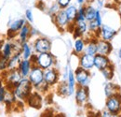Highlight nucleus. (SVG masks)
Returning a JSON list of instances; mask_svg holds the SVG:
<instances>
[{"label":"nucleus","mask_w":121,"mask_h":117,"mask_svg":"<svg viewBox=\"0 0 121 117\" xmlns=\"http://www.w3.org/2000/svg\"><path fill=\"white\" fill-rule=\"evenodd\" d=\"M34 91V86L28 78H22L20 83L13 89V93L16 96L18 100L26 101L31 94Z\"/></svg>","instance_id":"f257e3e1"},{"label":"nucleus","mask_w":121,"mask_h":117,"mask_svg":"<svg viewBox=\"0 0 121 117\" xmlns=\"http://www.w3.org/2000/svg\"><path fill=\"white\" fill-rule=\"evenodd\" d=\"M4 84L8 89L13 90L14 87L20 83V81L22 79V76L21 75L18 69H12V70H7L1 74Z\"/></svg>","instance_id":"f03ea898"},{"label":"nucleus","mask_w":121,"mask_h":117,"mask_svg":"<svg viewBox=\"0 0 121 117\" xmlns=\"http://www.w3.org/2000/svg\"><path fill=\"white\" fill-rule=\"evenodd\" d=\"M51 41L45 37H37L33 42V50L35 54L49 53L51 51Z\"/></svg>","instance_id":"7ed1b4c3"},{"label":"nucleus","mask_w":121,"mask_h":117,"mask_svg":"<svg viewBox=\"0 0 121 117\" xmlns=\"http://www.w3.org/2000/svg\"><path fill=\"white\" fill-rule=\"evenodd\" d=\"M55 63H56L55 56L50 52L37 54L36 66H38L39 68H41L44 70L49 68H53L55 66Z\"/></svg>","instance_id":"20e7f679"},{"label":"nucleus","mask_w":121,"mask_h":117,"mask_svg":"<svg viewBox=\"0 0 121 117\" xmlns=\"http://www.w3.org/2000/svg\"><path fill=\"white\" fill-rule=\"evenodd\" d=\"M75 78H76V85L78 86H89L91 83V74L90 70L84 69L81 67H77L74 70Z\"/></svg>","instance_id":"39448f33"},{"label":"nucleus","mask_w":121,"mask_h":117,"mask_svg":"<svg viewBox=\"0 0 121 117\" xmlns=\"http://www.w3.org/2000/svg\"><path fill=\"white\" fill-rule=\"evenodd\" d=\"M51 19H52L53 23L55 24V25L57 26V28L60 29V31L67 30L69 25L72 24V23H70L64 10H60L56 14H54L51 17Z\"/></svg>","instance_id":"423d86ee"},{"label":"nucleus","mask_w":121,"mask_h":117,"mask_svg":"<svg viewBox=\"0 0 121 117\" xmlns=\"http://www.w3.org/2000/svg\"><path fill=\"white\" fill-rule=\"evenodd\" d=\"M27 78L29 79V81L31 82L32 85L34 86V89H35L44 82V69H42L38 66L35 65V66H33Z\"/></svg>","instance_id":"0eeeda50"},{"label":"nucleus","mask_w":121,"mask_h":117,"mask_svg":"<svg viewBox=\"0 0 121 117\" xmlns=\"http://www.w3.org/2000/svg\"><path fill=\"white\" fill-rule=\"evenodd\" d=\"M26 20L24 18H19L16 19L14 21L10 22L9 24V28H8V32H7V37L9 39L13 40L17 37L19 31L22 29V27L26 24Z\"/></svg>","instance_id":"6e6552de"},{"label":"nucleus","mask_w":121,"mask_h":117,"mask_svg":"<svg viewBox=\"0 0 121 117\" xmlns=\"http://www.w3.org/2000/svg\"><path fill=\"white\" fill-rule=\"evenodd\" d=\"M106 110L114 114H120L121 113V96L117 94L116 96L107 98L105 102Z\"/></svg>","instance_id":"1a4fd4ad"},{"label":"nucleus","mask_w":121,"mask_h":117,"mask_svg":"<svg viewBox=\"0 0 121 117\" xmlns=\"http://www.w3.org/2000/svg\"><path fill=\"white\" fill-rule=\"evenodd\" d=\"M44 82L50 87L57 85L60 82V72L56 68H49L44 70Z\"/></svg>","instance_id":"9d476101"},{"label":"nucleus","mask_w":121,"mask_h":117,"mask_svg":"<svg viewBox=\"0 0 121 117\" xmlns=\"http://www.w3.org/2000/svg\"><path fill=\"white\" fill-rule=\"evenodd\" d=\"M117 30L113 28L110 25L103 24L100 27L99 31H98L97 39H104V40H106V41H111V40L114 39V38L117 36Z\"/></svg>","instance_id":"9b49d317"},{"label":"nucleus","mask_w":121,"mask_h":117,"mask_svg":"<svg viewBox=\"0 0 121 117\" xmlns=\"http://www.w3.org/2000/svg\"><path fill=\"white\" fill-rule=\"evenodd\" d=\"M90 98V91L88 86H78L76 85L75 91V98L78 106H84L88 102Z\"/></svg>","instance_id":"f8f14e48"},{"label":"nucleus","mask_w":121,"mask_h":117,"mask_svg":"<svg viewBox=\"0 0 121 117\" xmlns=\"http://www.w3.org/2000/svg\"><path fill=\"white\" fill-rule=\"evenodd\" d=\"M78 63H79V67L91 71L94 68V55L83 53L82 54L78 55Z\"/></svg>","instance_id":"ddd939ff"},{"label":"nucleus","mask_w":121,"mask_h":117,"mask_svg":"<svg viewBox=\"0 0 121 117\" xmlns=\"http://www.w3.org/2000/svg\"><path fill=\"white\" fill-rule=\"evenodd\" d=\"M111 65H112V62L108 56L99 54L94 55V68H97L98 70L102 71L103 69L108 68Z\"/></svg>","instance_id":"4468645a"},{"label":"nucleus","mask_w":121,"mask_h":117,"mask_svg":"<svg viewBox=\"0 0 121 117\" xmlns=\"http://www.w3.org/2000/svg\"><path fill=\"white\" fill-rule=\"evenodd\" d=\"M113 51V46L110 41H106L104 39H97V54L108 56Z\"/></svg>","instance_id":"2eb2a0df"},{"label":"nucleus","mask_w":121,"mask_h":117,"mask_svg":"<svg viewBox=\"0 0 121 117\" xmlns=\"http://www.w3.org/2000/svg\"><path fill=\"white\" fill-rule=\"evenodd\" d=\"M42 101H43V98L40 95V93H38L36 91H33V93L29 96V98L26 99L25 102L32 108L40 109L42 106Z\"/></svg>","instance_id":"dca6fc26"},{"label":"nucleus","mask_w":121,"mask_h":117,"mask_svg":"<svg viewBox=\"0 0 121 117\" xmlns=\"http://www.w3.org/2000/svg\"><path fill=\"white\" fill-rule=\"evenodd\" d=\"M31 29H32V25L29 23H26L22 29L19 31L18 35H17V40H19L21 43H24L26 41H28L31 38Z\"/></svg>","instance_id":"f3484780"},{"label":"nucleus","mask_w":121,"mask_h":117,"mask_svg":"<svg viewBox=\"0 0 121 117\" xmlns=\"http://www.w3.org/2000/svg\"><path fill=\"white\" fill-rule=\"evenodd\" d=\"M32 68H33V64L30 61V59H22L18 67V70L20 71L22 78H27Z\"/></svg>","instance_id":"a211bd4d"},{"label":"nucleus","mask_w":121,"mask_h":117,"mask_svg":"<svg viewBox=\"0 0 121 117\" xmlns=\"http://www.w3.org/2000/svg\"><path fill=\"white\" fill-rule=\"evenodd\" d=\"M117 94H120V87L116 84L115 83H112L109 81L104 85V95L106 98H110L113 96H116Z\"/></svg>","instance_id":"6ab92c4d"},{"label":"nucleus","mask_w":121,"mask_h":117,"mask_svg":"<svg viewBox=\"0 0 121 117\" xmlns=\"http://www.w3.org/2000/svg\"><path fill=\"white\" fill-rule=\"evenodd\" d=\"M97 38L92 37L89 39H86V47H85V51L84 53L91 54V55H95L97 54Z\"/></svg>","instance_id":"aec40b11"},{"label":"nucleus","mask_w":121,"mask_h":117,"mask_svg":"<svg viewBox=\"0 0 121 117\" xmlns=\"http://www.w3.org/2000/svg\"><path fill=\"white\" fill-rule=\"evenodd\" d=\"M17 101H18V99H17L16 96L14 95V93H13V90H10V89H8L7 88L3 103L7 107H12V106H14L16 103H17Z\"/></svg>","instance_id":"412c9836"},{"label":"nucleus","mask_w":121,"mask_h":117,"mask_svg":"<svg viewBox=\"0 0 121 117\" xmlns=\"http://www.w3.org/2000/svg\"><path fill=\"white\" fill-rule=\"evenodd\" d=\"M22 60V54L17 53L13 54L12 56L9 59V64H8V70H12V69H18V67Z\"/></svg>","instance_id":"4be33fe9"},{"label":"nucleus","mask_w":121,"mask_h":117,"mask_svg":"<svg viewBox=\"0 0 121 117\" xmlns=\"http://www.w3.org/2000/svg\"><path fill=\"white\" fill-rule=\"evenodd\" d=\"M1 54L3 57L7 59H9L12 54H13V44H12V40L10 41H7V42H4L2 48H1V51H0Z\"/></svg>","instance_id":"5701e85b"},{"label":"nucleus","mask_w":121,"mask_h":117,"mask_svg":"<svg viewBox=\"0 0 121 117\" xmlns=\"http://www.w3.org/2000/svg\"><path fill=\"white\" fill-rule=\"evenodd\" d=\"M86 47V39L84 38H77L74 42V54L80 55L84 53Z\"/></svg>","instance_id":"b1692460"},{"label":"nucleus","mask_w":121,"mask_h":117,"mask_svg":"<svg viewBox=\"0 0 121 117\" xmlns=\"http://www.w3.org/2000/svg\"><path fill=\"white\" fill-rule=\"evenodd\" d=\"M67 83H68V88H69V96H72L73 94H75V91H76V78H75V73L71 69V68H69V70H68Z\"/></svg>","instance_id":"393cba45"},{"label":"nucleus","mask_w":121,"mask_h":117,"mask_svg":"<svg viewBox=\"0 0 121 117\" xmlns=\"http://www.w3.org/2000/svg\"><path fill=\"white\" fill-rule=\"evenodd\" d=\"M96 11H97L96 7H94L93 5H91L90 3L86 4L85 5V18H86V21L87 22L93 21L94 18H95V15H96Z\"/></svg>","instance_id":"a878e982"},{"label":"nucleus","mask_w":121,"mask_h":117,"mask_svg":"<svg viewBox=\"0 0 121 117\" xmlns=\"http://www.w3.org/2000/svg\"><path fill=\"white\" fill-rule=\"evenodd\" d=\"M57 94L62 97H69V88H68V83L67 81H62V82H59V83L57 84Z\"/></svg>","instance_id":"bb28decb"},{"label":"nucleus","mask_w":121,"mask_h":117,"mask_svg":"<svg viewBox=\"0 0 121 117\" xmlns=\"http://www.w3.org/2000/svg\"><path fill=\"white\" fill-rule=\"evenodd\" d=\"M64 10H65V13L67 15L70 23H74L76 18V15H77L78 8L76 7V5H74V4H70Z\"/></svg>","instance_id":"cd10ccee"},{"label":"nucleus","mask_w":121,"mask_h":117,"mask_svg":"<svg viewBox=\"0 0 121 117\" xmlns=\"http://www.w3.org/2000/svg\"><path fill=\"white\" fill-rule=\"evenodd\" d=\"M33 54H34L33 47L28 41L22 43V59H30Z\"/></svg>","instance_id":"c85d7f7f"},{"label":"nucleus","mask_w":121,"mask_h":117,"mask_svg":"<svg viewBox=\"0 0 121 117\" xmlns=\"http://www.w3.org/2000/svg\"><path fill=\"white\" fill-rule=\"evenodd\" d=\"M101 72H102L104 78L105 79L106 81H111L113 79V77H114V66L113 65L109 66L108 68L103 69Z\"/></svg>","instance_id":"c756f323"},{"label":"nucleus","mask_w":121,"mask_h":117,"mask_svg":"<svg viewBox=\"0 0 121 117\" xmlns=\"http://www.w3.org/2000/svg\"><path fill=\"white\" fill-rule=\"evenodd\" d=\"M8 64H9V59L3 57L0 53V72L1 73L8 70Z\"/></svg>","instance_id":"7c9ffc66"},{"label":"nucleus","mask_w":121,"mask_h":117,"mask_svg":"<svg viewBox=\"0 0 121 117\" xmlns=\"http://www.w3.org/2000/svg\"><path fill=\"white\" fill-rule=\"evenodd\" d=\"M60 7L58 6V4L55 2L54 4H52L49 8H48V10H47V12H48V14L49 15L50 17H52L54 14H56L59 10H60Z\"/></svg>","instance_id":"2f4dec72"},{"label":"nucleus","mask_w":121,"mask_h":117,"mask_svg":"<svg viewBox=\"0 0 121 117\" xmlns=\"http://www.w3.org/2000/svg\"><path fill=\"white\" fill-rule=\"evenodd\" d=\"M24 19L26 20L27 23L32 24L34 23V15H33V11L30 9H27L25 10V13H24Z\"/></svg>","instance_id":"473e14b6"},{"label":"nucleus","mask_w":121,"mask_h":117,"mask_svg":"<svg viewBox=\"0 0 121 117\" xmlns=\"http://www.w3.org/2000/svg\"><path fill=\"white\" fill-rule=\"evenodd\" d=\"M71 2L72 0H56V3L58 4L60 10H65L71 4Z\"/></svg>","instance_id":"72a5a7b5"},{"label":"nucleus","mask_w":121,"mask_h":117,"mask_svg":"<svg viewBox=\"0 0 121 117\" xmlns=\"http://www.w3.org/2000/svg\"><path fill=\"white\" fill-rule=\"evenodd\" d=\"M94 21H95L100 26H102V25L104 24H103V16H102L101 10H97L96 15H95V18H94Z\"/></svg>","instance_id":"f704fd0d"},{"label":"nucleus","mask_w":121,"mask_h":117,"mask_svg":"<svg viewBox=\"0 0 121 117\" xmlns=\"http://www.w3.org/2000/svg\"><path fill=\"white\" fill-rule=\"evenodd\" d=\"M101 117H121V116L119 114H114V113H112V112H108L107 110H105V111H104L102 112Z\"/></svg>","instance_id":"c9c22d12"},{"label":"nucleus","mask_w":121,"mask_h":117,"mask_svg":"<svg viewBox=\"0 0 121 117\" xmlns=\"http://www.w3.org/2000/svg\"><path fill=\"white\" fill-rule=\"evenodd\" d=\"M7 87L5 84H3L0 88V103H3L4 101V97H5V93H6Z\"/></svg>","instance_id":"e433bc0d"},{"label":"nucleus","mask_w":121,"mask_h":117,"mask_svg":"<svg viewBox=\"0 0 121 117\" xmlns=\"http://www.w3.org/2000/svg\"><path fill=\"white\" fill-rule=\"evenodd\" d=\"M37 34H38V31L35 29V28L32 27V29H31V38H32V37H35V36H36Z\"/></svg>","instance_id":"4c0bfd02"},{"label":"nucleus","mask_w":121,"mask_h":117,"mask_svg":"<svg viewBox=\"0 0 121 117\" xmlns=\"http://www.w3.org/2000/svg\"><path fill=\"white\" fill-rule=\"evenodd\" d=\"M41 117H54V114L52 112H45Z\"/></svg>","instance_id":"58836bf2"},{"label":"nucleus","mask_w":121,"mask_h":117,"mask_svg":"<svg viewBox=\"0 0 121 117\" xmlns=\"http://www.w3.org/2000/svg\"><path fill=\"white\" fill-rule=\"evenodd\" d=\"M76 4L78 5V6H84V5H86L85 3H86V0H76Z\"/></svg>","instance_id":"ea45409f"},{"label":"nucleus","mask_w":121,"mask_h":117,"mask_svg":"<svg viewBox=\"0 0 121 117\" xmlns=\"http://www.w3.org/2000/svg\"><path fill=\"white\" fill-rule=\"evenodd\" d=\"M4 84V81H3V78H2V76H1V74H0V88L1 86Z\"/></svg>","instance_id":"a19ab883"},{"label":"nucleus","mask_w":121,"mask_h":117,"mask_svg":"<svg viewBox=\"0 0 121 117\" xmlns=\"http://www.w3.org/2000/svg\"><path fill=\"white\" fill-rule=\"evenodd\" d=\"M117 56L121 59V47L119 48V50H118V52H117Z\"/></svg>","instance_id":"79ce46f5"},{"label":"nucleus","mask_w":121,"mask_h":117,"mask_svg":"<svg viewBox=\"0 0 121 117\" xmlns=\"http://www.w3.org/2000/svg\"><path fill=\"white\" fill-rule=\"evenodd\" d=\"M114 2H116V3H119V2H121V0H113Z\"/></svg>","instance_id":"37998d69"},{"label":"nucleus","mask_w":121,"mask_h":117,"mask_svg":"<svg viewBox=\"0 0 121 117\" xmlns=\"http://www.w3.org/2000/svg\"><path fill=\"white\" fill-rule=\"evenodd\" d=\"M1 12H2V9L0 8V15H1Z\"/></svg>","instance_id":"c03bdc74"},{"label":"nucleus","mask_w":121,"mask_h":117,"mask_svg":"<svg viewBox=\"0 0 121 117\" xmlns=\"http://www.w3.org/2000/svg\"><path fill=\"white\" fill-rule=\"evenodd\" d=\"M102 1H104V2H105V1H108V0H102Z\"/></svg>","instance_id":"a18cd8bd"},{"label":"nucleus","mask_w":121,"mask_h":117,"mask_svg":"<svg viewBox=\"0 0 121 117\" xmlns=\"http://www.w3.org/2000/svg\"><path fill=\"white\" fill-rule=\"evenodd\" d=\"M37 1H44V0H37Z\"/></svg>","instance_id":"49530a36"}]
</instances>
